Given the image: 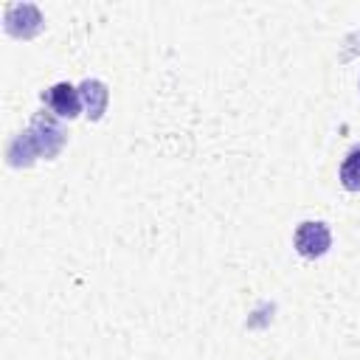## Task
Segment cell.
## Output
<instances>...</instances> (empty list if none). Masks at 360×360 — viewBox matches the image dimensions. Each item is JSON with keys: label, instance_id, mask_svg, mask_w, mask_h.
I'll return each mask as SVG.
<instances>
[{"label": "cell", "instance_id": "obj_1", "mask_svg": "<svg viewBox=\"0 0 360 360\" xmlns=\"http://www.w3.org/2000/svg\"><path fill=\"white\" fill-rule=\"evenodd\" d=\"M292 245H295V250H298L304 259H318V256H323V253L329 250L332 233H329V228H326L323 222L307 219V222H301V225L295 228Z\"/></svg>", "mask_w": 360, "mask_h": 360}, {"label": "cell", "instance_id": "obj_2", "mask_svg": "<svg viewBox=\"0 0 360 360\" xmlns=\"http://www.w3.org/2000/svg\"><path fill=\"white\" fill-rule=\"evenodd\" d=\"M42 101H45L56 115H62V118H76L79 110H82V93H79L73 84H68V82H59V84H53L51 90H45V93H42Z\"/></svg>", "mask_w": 360, "mask_h": 360}, {"label": "cell", "instance_id": "obj_3", "mask_svg": "<svg viewBox=\"0 0 360 360\" xmlns=\"http://www.w3.org/2000/svg\"><path fill=\"white\" fill-rule=\"evenodd\" d=\"M79 93H82V101H84V107H87V118H93V121H98L101 115H104V107H107V84H101V82H96V79H87V82H82L79 84Z\"/></svg>", "mask_w": 360, "mask_h": 360}, {"label": "cell", "instance_id": "obj_4", "mask_svg": "<svg viewBox=\"0 0 360 360\" xmlns=\"http://www.w3.org/2000/svg\"><path fill=\"white\" fill-rule=\"evenodd\" d=\"M340 186L346 191H360V146L349 149L340 163Z\"/></svg>", "mask_w": 360, "mask_h": 360}]
</instances>
